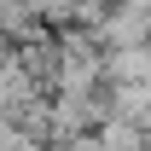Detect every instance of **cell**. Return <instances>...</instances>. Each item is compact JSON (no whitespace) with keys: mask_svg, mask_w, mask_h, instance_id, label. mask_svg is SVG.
Instances as JSON below:
<instances>
[{"mask_svg":"<svg viewBox=\"0 0 151 151\" xmlns=\"http://www.w3.org/2000/svg\"><path fill=\"white\" fill-rule=\"evenodd\" d=\"M105 87H151V47L105 52Z\"/></svg>","mask_w":151,"mask_h":151,"instance_id":"cell-3","label":"cell"},{"mask_svg":"<svg viewBox=\"0 0 151 151\" xmlns=\"http://www.w3.org/2000/svg\"><path fill=\"white\" fill-rule=\"evenodd\" d=\"M35 99H41V81L29 76V64L18 52H6L0 58V116H23Z\"/></svg>","mask_w":151,"mask_h":151,"instance_id":"cell-2","label":"cell"},{"mask_svg":"<svg viewBox=\"0 0 151 151\" xmlns=\"http://www.w3.org/2000/svg\"><path fill=\"white\" fill-rule=\"evenodd\" d=\"M0 35H18V41L41 35V18L29 12V0H0Z\"/></svg>","mask_w":151,"mask_h":151,"instance_id":"cell-5","label":"cell"},{"mask_svg":"<svg viewBox=\"0 0 151 151\" xmlns=\"http://www.w3.org/2000/svg\"><path fill=\"white\" fill-rule=\"evenodd\" d=\"M99 47H111V52H122V47H151V0H116L111 12H105V23L93 29Z\"/></svg>","mask_w":151,"mask_h":151,"instance_id":"cell-1","label":"cell"},{"mask_svg":"<svg viewBox=\"0 0 151 151\" xmlns=\"http://www.w3.org/2000/svg\"><path fill=\"white\" fill-rule=\"evenodd\" d=\"M93 139H99V151H151V134L128 116H105Z\"/></svg>","mask_w":151,"mask_h":151,"instance_id":"cell-4","label":"cell"},{"mask_svg":"<svg viewBox=\"0 0 151 151\" xmlns=\"http://www.w3.org/2000/svg\"><path fill=\"white\" fill-rule=\"evenodd\" d=\"M29 12H35L41 23H58V29H70V18H76V0H29Z\"/></svg>","mask_w":151,"mask_h":151,"instance_id":"cell-6","label":"cell"},{"mask_svg":"<svg viewBox=\"0 0 151 151\" xmlns=\"http://www.w3.org/2000/svg\"><path fill=\"white\" fill-rule=\"evenodd\" d=\"M0 58H6V47H0Z\"/></svg>","mask_w":151,"mask_h":151,"instance_id":"cell-7","label":"cell"}]
</instances>
